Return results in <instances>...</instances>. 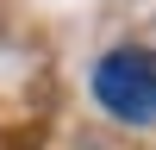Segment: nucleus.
<instances>
[{
    "mask_svg": "<svg viewBox=\"0 0 156 150\" xmlns=\"http://www.w3.org/2000/svg\"><path fill=\"white\" fill-rule=\"evenodd\" d=\"M94 94H100V106L112 112V119H125V125H150L156 119V56L150 50H112V56H100V69H94Z\"/></svg>",
    "mask_w": 156,
    "mask_h": 150,
    "instance_id": "nucleus-1",
    "label": "nucleus"
}]
</instances>
